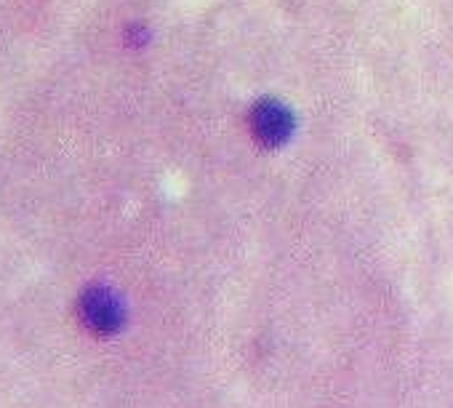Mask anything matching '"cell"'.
<instances>
[{"mask_svg":"<svg viewBox=\"0 0 453 408\" xmlns=\"http://www.w3.org/2000/svg\"><path fill=\"white\" fill-rule=\"evenodd\" d=\"M78 310H81L83 323L96 334H115V331H120V326L126 320V307H123L120 296L104 286L88 289L81 296Z\"/></svg>","mask_w":453,"mask_h":408,"instance_id":"obj_2","label":"cell"},{"mask_svg":"<svg viewBox=\"0 0 453 408\" xmlns=\"http://www.w3.org/2000/svg\"><path fill=\"white\" fill-rule=\"evenodd\" d=\"M294 131H296V118L283 102L262 99V102L254 104V110H251V134L262 147L278 150V147L291 142Z\"/></svg>","mask_w":453,"mask_h":408,"instance_id":"obj_1","label":"cell"}]
</instances>
